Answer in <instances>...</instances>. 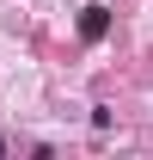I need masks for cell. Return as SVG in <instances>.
Wrapping results in <instances>:
<instances>
[{"mask_svg":"<svg viewBox=\"0 0 153 160\" xmlns=\"http://www.w3.org/2000/svg\"><path fill=\"white\" fill-rule=\"evenodd\" d=\"M104 31H110V12H104V6H86V12H80V37H86V43H98Z\"/></svg>","mask_w":153,"mask_h":160,"instance_id":"cell-1","label":"cell"}]
</instances>
